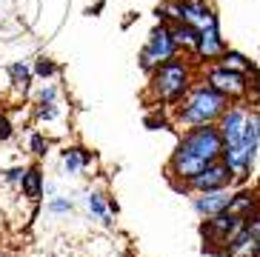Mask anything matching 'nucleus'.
<instances>
[{
    "instance_id": "24",
    "label": "nucleus",
    "mask_w": 260,
    "mask_h": 257,
    "mask_svg": "<svg viewBox=\"0 0 260 257\" xmlns=\"http://www.w3.org/2000/svg\"><path fill=\"white\" fill-rule=\"evenodd\" d=\"M57 94H60L57 86H54L52 80H46V83L38 89V103H57Z\"/></svg>"
},
{
    "instance_id": "21",
    "label": "nucleus",
    "mask_w": 260,
    "mask_h": 257,
    "mask_svg": "<svg viewBox=\"0 0 260 257\" xmlns=\"http://www.w3.org/2000/svg\"><path fill=\"white\" fill-rule=\"evenodd\" d=\"M31 72H35V77H40V80H52V77L60 75V66L52 60V57H46V54H40L38 60L31 63Z\"/></svg>"
},
{
    "instance_id": "19",
    "label": "nucleus",
    "mask_w": 260,
    "mask_h": 257,
    "mask_svg": "<svg viewBox=\"0 0 260 257\" xmlns=\"http://www.w3.org/2000/svg\"><path fill=\"white\" fill-rule=\"evenodd\" d=\"M217 66L232 69V72H243V75H252V72H254V63L249 60L243 52H237V49H226V52L220 54Z\"/></svg>"
},
{
    "instance_id": "15",
    "label": "nucleus",
    "mask_w": 260,
    "mask_h": 257,
    "mask_svg": "<svg viewBox=\"0 0 260 257\" xmlns=\"http://www.w3.org/2000/svg\"><path fill=\"white\" fill-rule=\"evenodd\" d=\"M43 186H46L43 169L40 166H26V174H23V180H20V191H23L26 200L38 203L40 197H43Z\"/></svg>"
},
{
    "instance_id": "14",
    "label": "nucleus",
    "mask_w": 260,
    "mask_h": 257,
    "mask_svg": "<svg viewBox=\"0 0 260 257\" xmlns=\"http://www.w3.org/2000/svg\"><path fill=\"white\" fill-rule=\"evenodd\" d=\"M86 209H89V214L98 217L103 226H112V223H115L117 203L109 200L106 195H100V191H89V195H86Z\"/></svg>"
},
{
    "instance_id": "22",
    "label": "nucleus",
    "mask_w": 260,
    "mask_h": 257,
    "mask_svg": "<svg viewBox=\"0 0 260 257\" xmlns=\"http://www.w3.org/2000/svg\"><path fill=\"white\" fill-rule=\"evenodd\" d=\"M35 117H38L40 123H52L60 117V103H38V109H35Z\"/></svg>"
},
{
    "instance_id": "2",
    "label": "nucleus",
    "mask_w": 260,
    "mask_h": 257,
    "mask_svg": "<svg viewBox=\"0 0 260 257\" xmlns=\"http://www.w3.org/2000/svg\"><path fill=\"white\" fill-rule=\"evenodd\" d=\"M232 103L223 94L206 86L203 80H194L189 91H186V98L172 109V123L177 128H198V126H209V123H217L220 120V114L229 109Z\"/></svg>"
},
{
    "instance_id": "5",
    "label": "nucleus",
    "mask_w": 260,
    "mask_h": 257,
    "mask_svg": "<svg viewBox=\"0 0 260 257\" xmlns=\"http://www.w3.org/2000/svg\"><path fill=\"white\" fill-rule=\"evenodd\" d=\"M246 226L243 217H237L232 214L229 209H223L220 214H214V217H206L200 223V237H203V249L214 251V254H220L223 246L232 240V237Z\"/></svg>"
},
{
    "instance_id": "6",
    "label": "nucleus",
    "mask_w": 260,
    "mask_h": 257,
    "mask_svg": "<svg viewBox=\"0 0 260 257\" xmlns=\"http://www.w3.org/2000/svg\"><path fill=\"white\" fill-rule=\"evenodd\" d=\"M175 57H180V52H177V46H175L172 29L163 26V23H157V26L149 31L143 52H140V69L149 75L152 69L163 66V63H169V60H175Z\"/></svg>"
},
{
    "instance_id": "1",
    "label": "nucleus",
    "mask_w": 260,
    "mask_h": 257,
    "mask_svg": "<svg viewBox=\"0 0 260 257\" xmlns=\"http://www.w3.org/2000/svg\"><path fill=\"white\" fill-rule=\"evenodd\" d=\"M198 80V69L194 60L189 57H175V60L163 63V66L149 72V83H146V100L154 109H175L186 98V91Z\"/></svg>"
},
{
    "instance_id": "9",
    "label": "nucleus",
    "mask_w": 260,
    "mask_h": 257,
    "mask_svg": "<svg viewBox=\"0 0 260 257\" xmlns=\"http://www.w3.org/2000/svg\"><path fill=\"white\" fill-rule=\"evenodd\" d=\"M246 103H232L226 112L220 114L217 120V132L223 137V149H235V146H243V126H246Z\"/></svg>"
},
{
    "instance_id": "4",
    "label": "nucleus",
    "mask_w": 260,
    "mask_h": 257,
    "mask_svg": "<svg viewBox=\"0 0 260 257\" xmlns=\"http://www.w3.org/2000/svg\"><path fill=\"white\" fill-rule=\"evenodd\" d=\"M177 149L189 151L194 154L198 160L203 163H214V160H220L223 154V137L217 132V123H209V126H198V128H186L180 140H177Z\"/></svg>"
},
{
    "instance_id": "25",
    "label": "nucleus",
    "mask_w": 260,
    "mask_h": 257,
    "mask_svg": "<svg viewBox=\"0 0 260 257\" xmlns=\"http://www.w3.org/2000/svg\"><path fill=\"white\" fill-rule=\"evenodd\" d=\"M166 109H154L152 114H146V126L149 128H166L169 126V120H166Z\"/></svg>"
},
{
    "instance_id": "3",
    "label": "nucleus",
    "mask_w": 260,
    "mask_h": 257,
    "mask_svg": "<svg viewBox=\"0 0 260 257\" xmlns=\"http://www.w3.org/2000/svg\"><path fill=\"white\" fill-rule=\"evenodd\" d=\"M200 80L206 86H212L217 94H223L229 103H243V100L252 94V75L232 72V69H223V66H217V63L203 66Z\"/></svg>"
},
{
    "instance_id": "7",
    "label": "nucleus",
    "mask_w": 260,
    "mask_h": 257,
    "mask_svg": "<svg viewBox=\"0 0 260 257\" xmlns=\"http://www.w3.org/2000/svg\"><path fill=\"white\" fill-rule=\"evenodd\" d=\"M229 46H226V40H223L220 35V20L214 17L209 26H203V29L198 31V43H194V52H191L189 60L200 63V66H212V63L220 60V54L226 52Z\"/></svg>"
},
{
    "instance_id": "27",
    "label": "nucleus",
    "mask_w": 260,
    "mask_h": 257,
    "mask_svg": "<svg viewBox=\"0 0 260 257\" xmlns=\"http://www.w3.org/2000/svg\"><path fill=\"white\" fill-rule=\"evenodd\" d=\"M12 135H15V126H12V120H9L6 114L0 112V143H6Z\"/></svg>"
},
{
    "instance_id": "20",
    "label": "nucleus",
    "mask_w": 260,
    "mask_h": 257,
    "mask_svg": "<svg viewBox=\"0 0 260 257\" xmlns=\"http://www.w3.org/2000/svg\"><path fill=\"white\" fill-rule=\"evenodd\" d=\"M46 212L54 214V217H69V214L75 212V200L66 197V195H54V197H49Z\"/></svg>"
},
{
    "instance_id": "8",
    "label": "nucleus",
    "mask_w": 260,
    "mask_h": 257,
    "mask_svg": "<svg viewBox=\"0 0 260 257\" xmlns=\"http://www.w3.org/2000/svg\"><path fill=\"white\" fill-rule=\"evenodd\" d=\"M214 189H235V177L226 169L223 160H214L209 163L200 174H194L189 183L183 186L186 195H203V191H214Z\"/></svg>"
},
{
    "instance_id": "13",
    "label": "nucleus",
    "mask_w": 260,
    "mask_h": 257,
    "mask_svg": "<svg viewBox=\"0 0 260 257\" xmlns=\"http://www.w3.org/2000/svg\"><path fill=\"white\" fill-rule=\"evenodd\" d=\"M92 163V154L83 146H66L60 151V169L66 177H77L80 172H86V166Z\"/></svg>"
},
{
    "instance_id": "18",
    "label": "nucleus",
    "mask_w": 260,
    "mask_h": 257,
    "mask_svg": "<svg viewBox=\"0 0 260 257\" xmlns=\"http://www.w3.org/2000/svg\"><path fill=\"white\" fill-rule=\"evenodd\" d=\"M172 29V38H175V46L180 54H189L194 52V43H198V29L194 26H189V23H172L169 26Z\"/></svg>"
},
{
    "instance_id": "16",
    "label": "nucleus",
    "mask_w": 260,
    "mask_h": 257,
    "mask_svg": "<svg viewBox=\"0 0 260 257\" xmlns=\"http://www.w3.org/2000/svg\"><path fill=\"white\" fill-rule=\"evenodd\" d=\"M243 149L252 160H257L260 151V112L257 109H249L246 114V126H243Z\"/></svg>"
},
{
    "instance_id": "23",
    "label": "nucleus",
    "mask_w": 260,
    "mask_h": 257,
    "mask_svg": "<svg viewBox=\"0 0 260 257\" xmlns=\"http://www.w3.org/2000/svg\"><path fill=\"white\" fill-rule=\"evenodd\" d=\"M29 149H31V154H35V157H46V154H49V137L43 135V132H31Z\"/></svg>"
},
{
    "instance_id": "17",
    "label": "nucleus",
    "mask_w": 260,
    "mask_h": 257,
    "mask_svg": "<svg viewBox=\"0 0 260 257\" xmlns=\"http://www.w3.org/2000/svg\"><path fill=\"white\" fill-rule=\"evenodd\" d=\"M31 80H35V72H31V66L26 60H15L9 66V83H12V89H15L17 94L26 98L31 91Z\"/></svg>"
},
{
    "instance_id": "11",
    "label": "nucleus",
    "mask_w": 260,
    "mask_h": 257,
    "mask_svg": "<svg viewBox=\"0 0 260 257\" xmlns=\"http://www.w3.org/2000/svg\"><path fill=\"white\" fill-rule=\"evenodd\" d=\"M177 12H180V23H189L198 31L217 17L206 0H177Z\"/></svg>"
},
{
    "instance_id": "10",
    "label": "nucleus",
    "mask_w": 260,
    "mask_h": 257,
    "mask_svg": "<svg viewBox=\"0 0 260 257\" xmlns=\"http://www.w3.org/2000/svg\"><path fill=\"white\" fill-rule=\"evenodd\" d=\"M232 191L235 189H214V191H203V195H191V209L198 217H214L220 214L232 200Z\"/></svg>"
},
{
    "instance_id": "26",
    "label": "nucleus",
    "mask_w": 260,
    "mask_h": 257,
    "mask_svg": "<svg viewBox=\"0 0 260 257\" xmlns=\"http://www.w3.org/2000/svg\"><path fill=\"white\" fill-rule=\"evenodd\" d=\"M23 174H26V166H12V169L3 172V183H9V186H20Z\"/></svg>"
},
{
    "instance_id": "12",
    "label": "nucleus",
    "mask_w": 260,
    "mask_h": 257,
    "mask_svg": "<svg viewBox=\"0 0 260 257\" xmlns=\"http://www.w3.org/2000/svg\"><path fill=\"white\" fill-rule=\"evenodd\" d=\"M217 257H260V237L252 235V232L243 226L226 246H223V251Z\"/></svg>"
}]
</instances>
